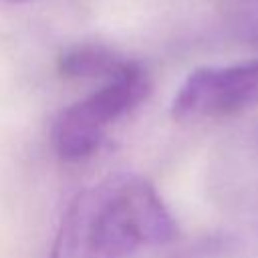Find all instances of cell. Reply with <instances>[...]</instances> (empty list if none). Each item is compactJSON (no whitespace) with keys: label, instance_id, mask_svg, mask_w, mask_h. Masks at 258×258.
Here are the masks:
<instances>
[{"label":"cell","instance_id":"obj_1","mask_svg":"<svg viewBox=\"0 0 258 258\" xmlns=\"http://www.w3.org/2000/svg\"><path fill=\"white\" fill-rule=\"evenodd\" d=\"M175 236V220L155 187L141 175L115 173L73 198L48 258H129Z\"/></svg>","mask_w":258,"mask_h":258},{"label":"cell","instance_id":"obj_2","mask_svg":"<svg viewBox=\"0 0 258 258\" xmlns=\"http://www.w3.org/2000/svg\"><path fill=\"white\" fill-rule=\"evenodd\" d=\"M149 91L151 83L145 69L131 60L91 95L62 109L52 129L56 153L64 161L89 157L101 145L109 125L139 107Z\"/></svg>","mask_w":258,"mask_h":258},{"label":"cell","instance_id":"obj_3","mask_svg":"<svg viewBox=\"0 0 258 258\" xmlns=\"http://www.w3.org/2000/svg\"><path fill=\"white\" fill-rule=\"evenodd\" d=\"M258 103V56L224 67H202L179 85L171 115L177 121H220Z\"/></svg>","mask_w":258,"mask_h":258},{"label":"cell","instance_id":"obj_4","mask_svg":"<svg viewBox=\"0 0 258 258\" xmlns=\"http://www.w3.org/2000/svg\"><path fill=\"white\" fill-rule=\"evenodd\" d=\"M131 60L111 52L99 44H77L58 56V71L69 79H101L109 81L119 75Z\"/></svg>","mask_w":258,"mask_h":258},{"label":"cell","instance_id":"obj_5","mask_svg":"<svg viewBox=\"0 0 258 258\" xmlns=\"http://www.w3.org/2000/svg\"><path fill=\"white\" fill-rule=\"evenodd\" d=\"M224 4L244 28L258 32V0H218Z\"/></svg>","mask_w":258,"mask_h":258},{"label":"cell","instance_id":"obj_6","mask_svg":"<svg viewBox=\"0 0 258 258\" xmlns=\"http://www.w3.org/2000/svg\"><path fill=\"white\" fill-rule=\"evenodd\" d=\"M14 2H22V0H14Z\"/></svg>","mask_w":258,"mask_h":258}]
</instances>
